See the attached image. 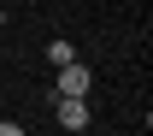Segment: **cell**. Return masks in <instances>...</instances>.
Segmentation results:
<instances>
[{
    "label": "cell",
    "instance_id": "cell-1",
    "mask_svg": "<svg viewBox=\"0 0 153 136\" xmlns=\"http://www.w3.org/2000/svg\"><path fill=\"white\" fill-rule=\"evenodd\" d=\"M53 107H59V130H88V95H53Z\"/></svg>",
    "mask_w": 153,
    "mask_h": 136
},
{
    "label": "cell",
    "instance_id": "cell-2",
    "mask_svg": "<svg viewBox=\"0 0 153 136\" xmlns=\"http://www.w3.org/2000/svg\"><path fill=\"white\" fill-rule=\"evenodd\" d=\"M88 89H94V71H88L82 59L59 65V95H88Z\"/></svg>",
    "mask_w": 153,
    "mask_h": 136
},
{
    "label": "cell",
    "instance_id": "cell-3",
    "mask_svg": "<svg viewBox=\"0 0 153 136\" xmlns=\"http://www.w3.org/2000/svg\"><path fill=\"white\" fill-rule=\"evenodd\" d=\"M71 59H76V47H71L65 36H59V41H47V65H53V71H59V65H71Z\"/></svg>",
    "mask_w": 153,
    "mask_h": 136
},
{
    "label": "cell",
    "instance_id": "cell-4",
    "mask_svg": "<svg viewBox=\"0 0 153 136\" xmlns=\"http://www.w3.org/2000/svg\"><path fill=\"white\" fill-rule=\"evenodd\" d=\"M0 136H24V124L18 118H0Z\"/></svg>",
    "mask_w": 153,
    "mask_h": 136
},
{
    "label": "cell",
    "instance_id": "cell-5",
    "mask_svg": "<svg viewBox=\"0 0 153 136\" xmlns=\"http://www.w3.org/2000/svg\"><path fill=\"white\" fill-rule=\"evenodd\" d=\"M0 24H6V12H0Z\"/></svg>",
    "mask_w": 153,
    "mask_h": 136
}]
</instances>
